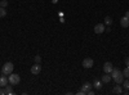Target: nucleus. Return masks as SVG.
I'll return each instance as SVG.
<instances>
[{
  "instance_id": "obj_15",
  "label": "nucleus",
  "mask_w": 129,
  "mask_h": 95,
  "mask_svg": "<svg viewBox=\"0 0 129 95\" xmlns=\"http://www.w3.org/2000/svg\"><path fill=\"white\" fill-rule=\"evenodd\" d=\"M114 92H115V94H121V92H123L121 86H119V83H116V86L114 87Z\"/></svg>"
},
{
  "instance_id": "obj_9",
  "label": "nucleus",
  "mask_w": 129,
  "mask_h": 95,
  "mask_svg": "<svg viewBox=\"0 0 129 95\" xmlns=\"http://www.w3.org/2000/svg\"><path fill=\"white\" fill-rule=\"evenodd\" d=\"M120 25H121V27H124V28L129 27V19H128L126 17H123V18L120 19Z\"/></svg>"
},
{
  "instance_id": "obj_21",
  "label": "nucleus",
  "mask_w": 129,
  "mask_h": 95,
  "mask_svg": "<svg viewBox=\"0 0 129 95\" xmlns=\"http://www.w3.org/2000/svg\"><path fill=\"white\" fill-rule=\"evenodd\" d=\"M5 94V90H4V87H0V95H4Z\"/></svg>"
},
{
  "instance_id": "obj_13",
  "label": "nucleus",
  "mask_w": 129,
  "mask_h": 95,
  "mask_svg": "<svg viewBox=\"0 0 129 95\" xmlns=\"http://www.w3.org/2000/svg\"><path fill=\"white\" fill-rule=\"evenodd\" d=\"M105 25H106V26L112 25V18H111L110 16H106V17H105Z\"/></svg>"
},
{
  "instance_id": "obj_23",
  "label": "nucleus",
  "mask_w": 129,
  "mask_h": 95,
  "mask_svg": "<svg viewBox=\"0 0 129 95\" xmlns=\"http://www.w3.org/2000/svg\"><path fill=\"white\" fill-rule=\"evenodd\" d=\"M87 94H89V95H94V91H92V90H89Z\"/></svg>"
},
{
  "instance_id": "obj_7",
  "label": "nucleus",
  "mask_w": 129,
  "mask_h": 95,
  "mask_svg": "<svg viewBox=\"0 0 129 95\" xmlns=\"http://www.w3.org/2000/svg\"><path fill=\"white\" fill-rule=\"evenodd\" d=\"M40 72H41L40 63H36V64H34V66L31 67V73H32V75H39Z\"/></svg>"
},
{
  "instance_id": "obj_20",
  "label": "nucleus",
  "mask_w": 129,
  "mask_h": 95,
  "mask_svg": "<svg viewBox=\"0 0 129 95\" xmlns=\"http://www.w3.org/2000/svg\"><path fill=\"white\" fill-rule=\"evenodd\" d=\"M35 62H36V63H40V62H41V57H40V55H36V57H35Z\"/></svg>"
},
{
  "instance_id": "obj_12",
  "label": "nucleus",
  "mask_w": 129,
  "mask_h": 95,
  "mask_svg": "<svg viewBox=\"0 0 129 95\" xmlns=\"http://www.w3.org/2000/svg\"><path fill=\"white\" fill-rule=\"evenodd\" d=\"M4 90H5V94H8V95H12V94H14V92H13L12 86H8V85H5V86H4Z\"/></svg>"
},
{
  "instance_id": "obj_25",
  "label": "nucleus",
  "mask_w": 129,
  "mask_h": 95,
  "mask_svg": "<svg viewBox=\"0 0 129 95\" xmlns=\"http://www.w3.org/2000/svg\"><path fill=\"white\" fill-rule=\"evenodd\" d=\"M57 2H58V0H53V2H52V3H53V4H56Z\"/></svg>"
},
{
  "instance_id": "obj_17",
  "label": "nucleus",
  "mask_w": 129,
  "mask_h": 95,
  "mask_svg": "<svg viewBox=\"0 0 129 95\" xmlns=\"http://www.w3.org/2000/svg\"><path fill=\"white\" fill-rule=\"evenodd\" d=\"M123 75H124V77L129 78V67H125V69L123 71Z\"/></svg>"
},
{
  "instance_id": "obj_18",
  "label": "nucleus",
  "mask_w": 129,
  "mask_h": 95,
  "mask_svg": "<svg viewBox=\"0 0 129 95\" xmlns=\"http://www.w3.org/2000/svg\"><path fill=\"white\" fill-rule=\"evenodd\" d=\"M123 85H124L125 90H129V78H128L126 81H123Z\"/></svg>"
},
{
  "instance_id": "obj_16",
  "label": "nucleus",
  "mask_w": 129,
  "mask_h": 95,
  "mask_svg": "<svg viewBox=\"0 0 129 95\" xmlns=\"http://www.w3.org/2000/svg\"><path fill=\"white\" fill-rule=\"evenodd\" d=\"M5 16H7V10H5V8L0 7V18H4Z\"/></svg>"
},
{
  "instance_id": "obj_22",
  "label": "nucleus",
  "mask_w": 129,
  "mask_h": 95,
  "mask_svg": "<svg viewBox=\"0 0 129 95\" xmlns=\"http://www.w3.org/2000/svg\"><path fill=\"white\" fill-rule=\"evenodd\" d=\"M125 64H126V67H129V57L125 58Z\"/></svg>"
},
{
  "instance_id": "obj_24",
  "label": "nucleus",
  "mask_w": 129,
  "mask_h": 95,
  "mask_svg": "<svg viewBox=\"0 0 129 95\" xmlns=\"http://www.w3.org/2000/svg\"><path fill=\"white\" fill-rule=\"evenodd\" d=\"M125 17H126V18H128V19H129V10H128V12H126V13H125Z\"/></svg>"
},
{
  "instance_id": "obj_14",
  "label": "nucleus",
  "mask_w": 129,
  "mask_h": 95,
  "mask_svg": "<svg viewBox=\"0 0 129 95\" xmlns=\"http://www.w3.org/2000/svg\"><path fill=\"white\" fill-rule=\"evenodd\" d=\"M93 86L97 89V90H100L101 87H102V81H98V80H95L94 81V83H93Z\"/></svg>"
},
{
  "instance_id": "obj_26",
  "label": "nucleus",
  "mask_w": 129,
  "mask_h": 95,
  "mask_svg": "<svg viewBox=\"0 0 129 95\" xmlns=\"http://www.w3.org/2000/svg\"><path fill=\"white\" fill-rule=\"evenodd\" d=\"M128 43H129V41H128Z\"/></svg>"
},
{
  "instance_id": "obj_3",
  "label": "nucleus",
  "mask_w": 129,
  "mask_h": 95,
  "mask_svg": "<svg viewBox=\"0 0 129 95\" xmlns=\"http://www.w3.org/2000/svg\"><path fill=\"white\" fill-rule=\"evenodd\" d=\"M8 81H9V83H12V85H17V83L21 82V77L17 73H10L9 77H8Z\"/></svg>"
},
{
  "instance_id": "obj_2",
  "label": "nucleus",
  "mask_w": 129,
  "mask_h": 95,
  "mask_svg": "<svg viewBox=\"0 0 129 95\" xmlns=\"http://www.w3.org/2000/svg\"><path fill=\"white\" fill-rule=\"evenodd\" d=\"M13 68H14L13 63L7 62L3 66V68H2V73H3V75H5V76H9L10 73H13Z\"/></svg>"
},
{
  "instance_id": "obj_11",
  "label": "nucleus",
  "mask_w": 129,
  "mask_h": 95,
  "mask_svg": "<svg viewBox=\"0 0 129 95\" xmlns=\"http://www.w3.org/2000/svg\"><path fill=\"white\" fill-rule=\"evenodd\" d=\"M8 78L5 77V75L4 76H2V77H0V87H4L5 85H8Z\"/></svg>"
},
{
  "instance_id": "obj_5",
  "label": "nucleus",
  "mask_w": 129,
  "mask_h": 95,
  "mask_svg": "<svg viewBox=\"0 0 129 95\" xmlns=\"http://www.w3.org/2000/svg\"><path fill=\"white\" fill-rule=\"evenodd\" d=\"M93 64H94V62H93L92 58H85V59L83 60V67H84V68H92Z\"/></svg>"
},
{
  "instance_id": "obj_4",
  "label": "nucleus",
  "mask_w": 129,
  "mask_h": 95,
  "mask_svg": "<svg viewBox=\"0 0 129 95\" xmlns=\"http://www.w3.org/2000/svg\"><path fill=\"white\" fill-rule=\"evenodd\" d=\"M105 30H106V27H105V25H102V23H97V25L94 26V32H95L97 35L103 34Z\"/></svg>"
},
{
  "instance_id": "obj_10",
  "label": "nucleus",
  "mask_w": 129,
  "mask_h": 95,
  "mask_svg": "<svg viewBox=\"0 0 129 95\" xmlns=\"http://www.w3.org/2000/svg\"><path fill=\"white\" fill-rule=\"evenodd\" d=\"M111 80H112V77L109 75V73H105V76H102L101 81H102V83H107V82H110Z\"/></svg>"
},
{
  "instance_id": "obj_1",
  "label": "nucleus",
  "mask_w": 129,
  "mask_h": 95,
  "mask_svg": "<svg viewBox=\"0 0 129 95\" xmlns=\"http://www.w3.org/2000/svg\"><path fill=\"white\" fill-rule=\"evenodd\" d=\"M111 77H112V80L116 82V83H123V81H124V75H123V72L120 71V69H112V72H111Z\"/></svg>"
},
{
  "instance_id": "obj_8",
  "label": "nucleus",
  "mask_w": 129,
  "mask_h": 95,
  "mask_svg": "<svg viewBox=\"0 0 129 95\" xmlns=\"http://www.w3.org/2000/svg\"><path fill=\"white\" fill-rule=\"evenodd\" d=\"M92 87H93V86H92V83H90V82H85L84 85L81 86V90H83L85 94H87V92H88V91H89Z\"/></svg>"
},
{
  "instance_id": "obj_6",
  "label": "nucleus",
  "mask_w": 129,
  "mask_h": 95,
  "mask_svg": "<svg viewBox=\"0 0 129 95\" xmlns=\"http://www.w3.org/2000/svg\"><path fill=\"white\" fill-rule=\"evenodd\" d=\"M112 69H114V66H112L111 62H106L105 64H103V71H105V73H111Z\"/></svg>"
},
{
  "instance_id": "obj_19",
  "label": "nucleus",
  "mask_w": 129,
  "mask_h": 95,
  "mask_svg": "<svg viewBox=\"0 0 129 95\" xmlns=\"http://www.w3.org/2000/svg\"><path fill=\"white\" fill-rule=\"evenodd\" d=\"M8 5V2L7 0H3V2H0V7H3V8H5Z\"/></svg>"
}]
</instances>
